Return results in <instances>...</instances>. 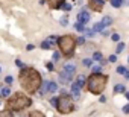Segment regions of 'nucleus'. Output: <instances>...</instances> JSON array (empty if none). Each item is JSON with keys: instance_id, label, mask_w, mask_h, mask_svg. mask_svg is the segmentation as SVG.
I'll list each match as a JSON object with an SVG mask.
<instances>
[{"instance_id": "40", "label": "nucleus", "mask_w": 129, "mask_h": 117, "mask_svg": "<svg viewBox=\"0 0 129 117\" xmlns=\"http://www.w3.org/2000/svg\"><path fill=\"white\" fill-rule=\"evenodd\" d=\"M123 111H124L126 114H129V105H124V106H123Z\"/></svg>"}, {"instance_id": "6", "label": "nucleus", "mask_w": 129, "mask_h": 117, "mask_svg": "<svg viewBox=\"0 0 129 117\" xmlns=\"http://www.w3.org/2000/svg\"><path fill=\"white\" fill-rule=\"evenodd\" d=\"M103 5H105L103 0H88V6L93 11H102Z\"/></svg>"}, {"instance_id": "18", "label": "nucleus", "mask_w": 129, "mask_h": 117, "mask_svg": "<svg viewBox=\"0 0 129 117\" xmlns=\"http://www.w3.org/2000/svg\"><path fill=\"white\" fill-rule=\"evenodd\" d=\"M29 117H46V115H44L41 111H30Z\"/></svg>"}, {"instance_id": "2", "label": "nucleus", "mask_w": 129, "mask_h": 117, "mask_svg": "<svg viewBox=\"0 0 129 117\" xmlns=\"http://www.w3.org/2000/svg\"><path fill=\"white\" fill-rule=\"evenodd\" d=\"M108 82V76L102 75V73H93L88 79H87V87L93 94H100Z\"/></svg>"}, {"instance_id": "15", "label": "nucleus", "mask_w": 129, "mask_h": 117, "mask_svg": "<svg viewBox=\"0 0 129 117\" xmlns=\"http://www.w3.org/2000/svg\"><path fill=\"white\" fill-rule=\"evenodd\" d=\"M103 29H105V26L102 24V21L96 23V24H94V27H93V31H94V32H102Z\"/></svg>"}, {"instance_id": "1", "label": "nucleus", "mask_w": 129, "mask_h": 117, "mask_svg": "<svg viewBox=\"0 0 129 117\" xmlns=\"http://www.w3.org/2000/svg\"><path fill=\"white\" fill-rule=\"evenodd\" d=\"M18 79L21 82V87L27 93L38 91V88L41 85V76H40V73L35 69H26V67H23L21 72H20V75H18Z\"/></svg>"}, {"instance_id": "39", "label": "nucleus", "mask_w": 129, "mask_h": 117, "mask_svg": "<svg viewBox=\"0 0 129 117\" xmlns=\"http://www.w3.org/2000/svg\"><path fill=\"white\" fill-rule=\"evenodd\" d=\"M34 49H35L34 44H27V46H26V50H34Z\"/></svg>"}, {"instance_id": "42", "label": "nucleus", "mask_w": 129, "mask_h": 117, "mask_svg": "<svg viewBox=\"0 0 129 117\" xmlns=\"http://www.w3.org/2000/svg\"><path fill=\"white\" fill-rule=\"evenodd\" d=\"M124 76H126V79H129V70H126V73H124Z\"/></svg>"}, {"instance_id": "16", "label": "nucleus", "mask_w": 129, "mask_h": 117, "mask_svg": "<svg viewBox=\"0 0 129 117\" xmlns=\"http://www.w3.org/2000/svg\"><path fill=\"white\" fill-rule=\"evenodd\" d=\"M111 23H112V18L111 17H108V15L103 17V20H102V24L103 26H111Z\"/></svg>"}, {"instance_id": "9", "label": "nucleus", "mask_w": 129, "mask_h": 117, "mask_svg": "<svg viewBox=\"0 0 129 117\" xmlns=\"http://www.w3.org/2000/svg\"><path fill=\"white\" fill-rule=\"evenodd\" d=\"M72 78H73L72 75L66 73V72H64V70H62V72L59 73V82H61V84H69V82L72 81Z\"/></svg>"}, {"instance_id": "21", "label": "nucleus", "mask_w": 129, "mask_h": 117, "mask_svg": "<svg viewBox=\"0 0 129 117\" xmlns=\"http://www.w3.org/2000/svg\"><path fill=\"white\" fill-rule=\"evenodd\" d=\"M0 117H12V112L9 109H5V111H0Z\"/></svg>"}, {"instance_id": "41", "label": "nucleus", "mask_w": 129, "mask_h": 117, "mask_svg": "<svg viewBox=\"0 0 129 117\" xmlns=\"http://www.w3.org/2000/svg\"><path fill=\"white\" fill-rule=\"evenodd\" d=\"M47 69L52 72V70H53V64H52V63H47Z\"/></svg>"}, {"instance_id": "20", "label": "nucleus", "mask_w": 129, "mask_h": 117, "mask_svg": "<svg viewBox=\"0 0 129 117\" xmlns=\"http://www.w3.org/2000/svg\"><path fill=\"white\" fill-rule=\"evenodd\" d=\"M114 90H115L117 93H124V91H126V88H124V85H121V84H117Z\"/></svg>"}, {"instance_id": "12", "label": "nucleus", "mask_w": 129, "mask_h": 117, "mask_svg": "<svg viewBox=\"0 0 129 117\" xmlns=\"http://www.w3.org/2000/svg\"><path fill=\"white\" fill-rule=\"evenodd\" d=\"M85 82H87V79H85V76H84V75H79V76H78V79H76V82H75V84H76V85H78V87H79V88H82V87H84V85H85Z\"/></svg>"}, {"instance_id": "36", "label": "nucleus", "mask_w": 129, "mask_h": 117, "mask_svg": "<svg viewBox=\"0 0 129 117\" xmlns=\"http://www.w3.org/2000/svg\"><path fill=\"white\" fill-rule=\"evenodd\" d=\"M84 41H85V40H84V37H81V38H78V40H76V43H78V44H84Z\"/></svg>"}, {"instance_id": "35", "label": "nucleus", "mask_w": 129, "mask_h": 117, "mask_svg": "<svg viewBox=\"0 0 129 117\" xmlns=\"http://www.w3.org/2000/svg\"><path fill=\"white\" fill-rule=\"evenodd\" d=\"M115 61H117V56L115 55H111L109 56V63H115Z\"/></svg>"}, {"instance_id": "45", "label": "nucleus", "mask_w": 129, "mask_h": 117, "mask_svg": "<svg viewBox=\"0 0 129 117\" xmlns=\"http://www.w3.org/2000/svg\"><path fill=\"white\" fill-rule=\"evenodd\" d=\"M127 61H129V58H127Z\"/></svg>"}, {"instance_id": "13", "label": "nucleus", "mask_w": 129, "mask_h": 117, "mask_svg": "<svg viewBox=\"0 0 129 117\" xmlns=\"http://www.w3.org/2000/svg\"><path fill=\"white\" fill-rule=\"evenodd\" d=\"M56 90H58V84L49 81V84H47V93H55Z\"/></svg>"}, {"instance_id": "28", "label": "nucleus", "mask_w": 129, "mask_h": 117, "mask_svg": "<svg viewBox=\"0 0 129 117\" xmlns=\"http://www.w3.org/2000/svg\"><path fill=\"white\" fill-rule=\"evenodd\" d=\"M117 73H118V75H124V73H126V67H124V66H118V67H117Z\"/></svg>"}, {"instance_id": "43", "label": "nucleus", "mask_w": 129, "mask_h": 117, "mask_svg": "<svg viewBox=\"0 0 129 117\" xmlns=\"http://www.w3.org/2000/svg\"><path fill=\"white\" fill-rule=\"evenodd\" d=\"M124 96H126V97H127V99H129V93H126V94H124Z\"/></svg>"}, {"instance_id": "23", "label": "nucleus", "mask_w": 129, "mask_h": 117, "mask_svg": "<svg viewBox=\"0 0 129 117\" xmlns=\"http://www.w3.org/2000/svg\"><path fill=\"white\" fill-rule=\"evenodd\" d=\"M102 58H103V56H102L100 52H94V55H93V60H94V61H102Z\"/></svg>"}, {"instance_id": "24", "label": "nucleus", "mask_w": 129, "mask_h": 117, "mask_svg": "<svg viewBox=\"0 0 129 117\" xmlns=\"http://www.w3.org/2000/svg\"><path fill=\"white\" fill-rule=\"evenodd\" d=\"M124 47H126V46H124V43H118V44H117V49H115V52H117V53H121V52L124 50Z\"/></svg>"}, {"instance_id": "32", "label": "nucleus", "mask_w": 129, "mask_h": 117, "mask_svg": "<svg viewBox=\"0 0 129 117\" xmlns=\"http://www.w3.org/2000/svg\"><path fill=\"white\" fill-rule=\"evenodd\" d=\"M59 58H61V53L59 52H53V61H58Z\"/></svg>"}, {"instance_id": "31", "label": "nucleus", "mask_w": 129, "mask_h": 117, "mask_svg": "<svg viewBox=\"0 0 129 117\" xmlns=\"http://www.w3.org/2000/svg\"><path fill=\"white\" fill-rule=\"evenodd\" d=\"M47 41H49V43H50V44L53 46V44H55V43L58 41V38H56V37H49V38H47Z\"/></svg>"}, {"instance_id": "19", "label": "nucleus", "mask_w": 129, "mask_h": 117, "mask_svg": "<svg viewBox=\"0 0 129 117\" xmlns=\"http://www.w3.org/2000/svg\"><path fill=\"white\" fill-rule=\"evenodd\" d=\"M94 34H96V32H94L93 29H87V27L84 29V35H85V37H94Z\"/></svg>"}, {"instance_id": "26", "label": "nucleus", "mask_w": 129, "mask_h": 117, "mask_svg": "<svg viewBox=\"0 0 129 117\" xmlns=\"http://www.w3.org/2000/svg\"><path fill=\"white\" fill-rule=\"evenodd\" d=\"M121 3H123V0H111V5H112L114 8H118V6H121Z\"/></svg>"}, {"instance_id": "17", "label": "nucleus", "mask_w": 129, "mask_h": 117, "mask_svg": "<svg viewBox=\"0 0 129 117\" xmlns=\"http://www.w3.org/2000/svg\"><path fill=\"white\" fill-rule=\"evenodd\" d=\"M41 49H44V50H49V49H53V46H52V44H50V43L46 40V41H43V43H41Z\"/></svg>"}, {"instance_id": "33", "label": "nucleus", "mask_w": 129, "mask_h": 117, "mask_svg": "<svg viewBox=\"0 0 129 117\" xmlns=\"http://www.w3.org/2000/svg\"><path fill=\"white\" fill-rule=\"evenodd\" d=\"M111 38H112V41H120V35L118 34H112Z\"/></svg>"}, {"instance_id": "8", "label": "nucleus", "mask_w": 129, "mask_h": 117, "mask_svg": "<svg viewBox=\"0 0 129 117\" xmlns=\"http://www.w3.org/2000/svg\"><path fill=\"white\" fill-rule=\"evenodd\" d=\"M62 70L66 72V73H69V75H75V72H76V66L73 64V63H67V64H64V67H62Z\"/></svg>"}, {"instance_id": "37", "label": "nucleus", "mask_w": 129, "mask_h": 117, "mask_svg": "<svg viewBox=\"0 0 129 117\" xmlns=\"http://www.w3.org/2000/svg\"><path fill=\"white\" fill-rule=\"evenodd\" d=\"M15 66H17V67H23V63H21L20 60H15Z\"/></svg>"}, {"instance_id": "11", "label": "nucleus", "mask_w": 129, "mask_h": 117, "mask_svg": "<svg viewBox=\"0 0 129 117\" xmlns=\"http://www.w3.org/2000/svg\"><path fill=\"white\" fill-rule=\"evenodd\" d=\"M72 97H73V99H79V97H81V88H79L76 84L72 85Z\"/></svg>"}, {"instance_id": "27", "label": "nucleus", "mask_w": 129, "mask_h": 117, "mask_svg": "<svg viewBox=\"0 0 129 117\" xmlns=\"http://www.w3.org/2000/svg\"><path fill=\"white\" fill-rule=\"evenodd\" d=\"M75 29H76V31H79V32H84V29H85V26H84L82 23H79V21H78V23L75 24Z\"/></svg>"}, {"instance_id": "29", "label": "nucleus", "mask_w": 129, "mask_h": 117, "mask_svg": "<svg viewBox=\"0 0 129 117\" xmlns=\"http://www.w3.org/2000/svg\"><path fill=\"white\" fill-rule=\"evenodd\" d=\"M82 64H84L85 67H91V64H93V60H88V58H85V60L82 61Z\"/></svg>"}, {"instance_id": "4", "label": "nucleus", "mask_w": 129, "mask_h": 117, "mask_svg": "<svg viewBox=\"0 0 129 117\" xmlns=\"http://www.w3.org/2000/svg\"><path fill=\"white\" fill-rule=\"evenodd\" d=\"M58 46L61 49V53H64L66 56H72L75 52V46H76V40L72 35H64L61 38H58Z\"/></svg>"}, {"instance_id": "34", "label": "nucleus", "mask_w": 129, "mask_h": 117, "mask_svg": "<svg viewBox=\"0 0 129 117\" xmlns=\"http://www.w3.org/2000/svg\"><path fill=\"white\" fill-rule=\"evenodd\" d=\"M12 81H14V78H12V76H6V78H5V82H6V84H11Z\"/></svg>"}, {"instance_id": "5", "label": "nucleus", "mask_w": 129, "mask_h": 117, "mask_svg": "<svg viewBox=\"0 0 129 117\" xmlns=\"http://www.w3.org/2000/svg\"><path fill=\"white\" fill-rule=\"evenodd\" d=\"M56 109L61 112V114H69V112H72L73 109H75V106H73V100H72V97L70 96H59L58 97V102H56Z\"/></svg>"}, {"instance_id": "30", "label": "nucleus", "mask_w": 129, "mask_h": 117, "mask_svg": "<svg viewBox=\"0 0 129 117\" xmlns=\"http://www.w3.org/2000/svg\"><path fill=\"white\" fill-rule=\"evenodd\" d=\"M61 8H62L64 11H70V9H72V5H69V3H62Z\"/></svg>"}, {"instance_id": "7", "label": "nucleus", "mask_w": 129, "mask_h": 117, "mask_svg": "<svg viewBox=\"0 0 129 117\" xmlns=\"http://www.w3.org/2000/svg\"><path fill=\"white\" fill-rule=\"evenodd\" d=\"M78 21L79 23H82V24H85V23H88L90 21V12L88 11H81L79 14H78Z\"/></svg>"}, {"instance_id": "38", "label": "nucleus", "mask_w": 129, "mask_h": 117, "mask_svg": "<svg viewBox=\"0 0 129 117\" xmlns=\"http://www.w3.org/2000/svg\"><path fill=\"white\" fill-rule=\"evenodd\" d=\"M56 102H58V97H53V99L50 100V103H52L53 106H56Z\"/></svg>"}, {"instance_id": "25", "label": "nucleus", "mask_w": 129, "mask_h": 117, "mask_svg": "<svg viewBox=\"0 0 129 117\" xmlns=\"http://www.w3.org/2000/svg\"><path fill=\"white\" fill-rule=\"evenodd\" d=\"M91 70H93V73H100L102 72V66L100 64H96V66L91 67Z\"/></svg>"}, {"instance_id": "3", "label": "nucleus", "mask_w": 129, "mask_h": 117, "mask_svg": "<svg viewBox=\"0 0 129 117\" xmlns=\"http://www.w3.org/2000/svg\"><path fill=\"white\" fill-rule=\"evenodd\" d=\"M32 103V100L24 96L23 93H15L14 96H11L6 102V106L9 108V111H21L24 108H27Z\"/></svg>"}, {"instance_id": "22", "label": "nucleus", "mask_w": 129, "mask_h": 117, "mask_svg": "<svg viewBox=\"0 0 129 117\" xmlns=\"http://www.w3.org/2000/svg\"><path fill=\"white\" fill-rule=\"evenodd\" d=\"M59 23H61V26H67V24H69V17H67V15H64V17H61Z\"/></svg>"}, {"instance_id": "10", "label": "nucleus", "mask_w": 129, "mask_h": 117, "mask_svg": "<svg viewBox=\"0 0 129 117\" xmlns=\"http://www.w3.org/2000/svg\"><path fill=\"white\" fill-rule=\"evenodd\" d=\"M47 3H49V6H50L52 9H58V8H61V5L64 3V0H47Z\"/></svg>"}, {"instance_id": "14", "label": "nucleus", "mask_w": 129, "mask_h": 117, "mask_svg": "<svg viewBox=\"0 0 129 117\" xmlns=\"http://www.w3.org/2000/svg\"><path fill=\"white\" fill-rule=\"evenodd\" d=\"M11 94V88L9 87H2V90H0V97H8Z\"/></svg>"}, {"instance_id": "44", "label": "nucleus", "mask_w": 129, "mask_h": 117, "mask_svg": "<svg viewBox=\"0 0 129 117\" xmlns=\"http://www.w3.org/2000/svg\"><path fill=\"white\" fill-rule=\"evenodd\" d=\"M0 72H2V69H0Z\"/></svg>"}]
</instances>
